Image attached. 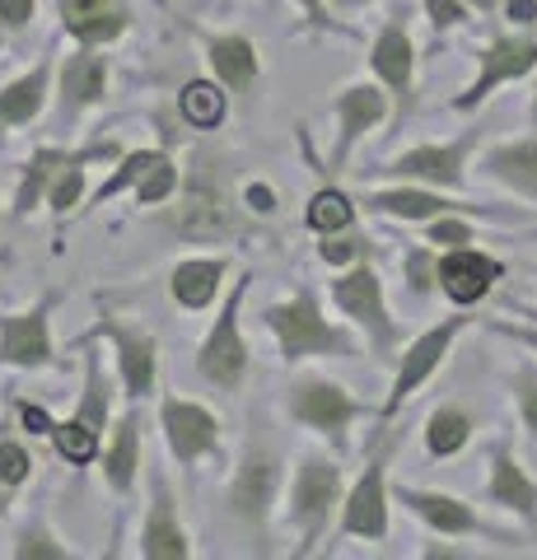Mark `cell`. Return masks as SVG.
Returning a JSON list of instances; mask_svg holds the SVG:
<instances>
[{"instance_id":"cell-1","label":"cell","mask_w":537,"mask_h":560,"mask_svg":"<svg viewBox=\"0 0 537 560\" xmlns=\"http://www.w3.org/2000/svg\"><path fill=\"white\" fill-rule=\"evenodd\" d=\"M267 327L276 331V341H281V360L285 364H300L308 355H337L346 360L351 355V337L346 331H337L332 323L323 318V308L314 300V290H294V300L285 304H271L267 308Z\"/></svg>"},{"instance_id":"cell-2","label":"cell","mask_w":537,"mask_h":560,"mask_svg":"<svg viewBox=\"0 0 537 560\" xmlns=\"http://www.w3.org/2000/svg\"><path fill=\"white\" fill-rule=\"evenodd\" d=\"M248 280L253 276H238L230 300H224V313L215 318V327L206 331V341L197 350V374L206 383H215L224 393H238L244 388V374H248V341L238 331V308H244V294H248Z\"/></svg>"},{"instance_id":"cell-3","label":"cell","mask_w":537,"mask_h":560,"mask_svg":"<svg viewBox=\"0 0 537 560\" xmlns=\"http://www.w3.org/2000/svg\"><path fill=\"white\" fill-rule=\"evenodd\" d=\"M332 300L337 308L351 318L355 327H365L370 331V341L378 350V360H388V350H393V318H388V304H384V285H378V271L370 267L365 257L355 261L351 271H346L337 285H332Z\"/></svg>"},{"instance_id":"cell-4","label":"cell","mask_w":537,"mask_h":560,"mask_svg":"<svg viewBox=\"0 0 537 560\" xmlns=\"http://www.w3.org/2000/svg\"><path fill=\"white\" fill-rule=\"evenodd\" d=\"M341 504V467L327 458H304L294 467V486H290V518L300 523L304 547L318 541L327 518Z\"/></svg>"},{"instance_id":"cell-5","label":"cell","mask_w":537,"mask_h":560,"mask_svg":"<svg viewBox=\"0 0 537 560\" xmlns=\"http://www.w3.org/2000/svg\"><path fill=\"white\" fill-rule=\"evenodd\" d=\"M285 411L300 420V425L318 430L323 440H332L337 448L346 444V430H351V420L360 416V401L341 388V383H323V378H304L290 388V401Z\"/></svg>"},{"instance_id":"cell-6","label":"cell","mask_w":537,"mask_h":560,"mask_svg":"<svg viewBox=\"0 0 537 560\" xmlns=\"http://www.w3.org/2000/svg\"><path fill=\"white\" fill-rule=\"evenodd\" d=\"M168 230H178L183 238H197V243L234 234L238 230V215H234V206H230V191H224L220 183L192 178V183H187V191H183V201L173 206Z\"/></svg>"},{"instance_id":"cell-7","label":"cell","mask_w":537,"mask_h":560,"mask_svg":"<svg viewBox=\"0 0 537 560\" xmlns=\"http://www.w3.org/2000/svg\"><path fill=\"white\" fill-rule=\"evenodd\" d=\"M160 425H164V440L168 453L178 458L183 467L201 463L206 453H215L220 444V420L201 407V401H187V397H164L160 407Z\"/></svg>"},{"instance_id":"cell-8","label":"cell","mask_w":537,"mask_h":560,"mask_svg":"<svg viewBox=\"0 0 537 560\" xmlns=\"http://www.w3.org/2000/svg\"><path fill=\"white\" fill-rule=\"evenodd\" d=\"M276 481H281V463L267 448H248V458L238 463L234 486H230V514L244 528H267L271 518V500H276Z\"/></svg>"},{"instance_id":"cell-9","label":"cell","mask_w":537,"mask_h":560,"mask_svg":"<svg viewBox=\"0 0 537 560\" xmlns=\"http://www.w3.org/2000/svg\"><path fill=\"white\" fill-rule=\"evenodd\" d=\"M51 294L28 313H0V360L14 370H47L51 364Z\"/></svg>"},{"instance_id":"cell-10","label":"cell","mask_w":537,"mask_h":560,"mask_svg":"<svg viewBox=\"0 0 537 560\" xmlns=\"http://www.w3.org/2000/svg\"><path fill=\"white\" fill-rule=\"evenodd\" d=\"M463 327H467V318H448V323H440V327H430L421 341H411V350L402 355V364H397V378H393V393H388V401H384V416H393L430 374L440 370V360L448 355V346H454V337H458Z\"/></svg>"},{"instance_id":"cell-11","label":"cell","mask_w":537,"mask_h":560,"mask_svg":"<svg viewBox=\"0 0 537 560\" xmlns=\"http://www.w3.org/2000/svg\"><path fill=\"white\" fill-rule=\"evenodd\" d=\"M384 467L388 458H378L365 467V477L355 481V490L346 495L341 504V533L346 537H365V541H378L388 537V490H384Z\"/></svg>"},{"instance_id":"cell-12","label":"cell","mask_w":537,"mask_h":560,"mask_svg":"<svg viewBox=\"0 0 537 560\" xmlns=\"http://www.w3.org/2000/svg\"><path fill=\"white\" fill-rule=\"evenodd\" d=\"M472 145H477V131H467L454 145H416L402 160H393V168L384 173L407 178V183H425V187H463V164Z\"/></svg>"},{"instance_id":"cell-13","label":"cell","mask_w":537,"mask_h":560,"mask_svg":"<svg viewBox=\"0 0 537 560\" xmlns=\"http://www.w3.org/2000/svg\"><path fill=\"white\" fill-rule=\"evenodd\" d=\"M94 337H108L117 350V364H122V383L127 393L141 401L154 393V374H160V355H154V337L141 327H122V323H108L103 318L94 327Z\"/></svg>"},{"instance_id":"cell-14","label":"cell","mask_w":537,"mask_h":560,"mask_svg":"<svg viewBox=\"0 0 537 560\" xmlns=\"http://www.w3.org/2000/svg\"><path fill=\"white\" fill-rule=\"evenodd\" d=\"M537 66V43H524V38H495L487 51H481V75L472 80V90L454 98V108H477L495 84H505L514 75H528Z\"/></svg>"},{"instance_id":"cell-15","label":"cell","mask_w":537,"mask_h":560,"mask_svg":"<svg viewBox=\"0 0 537 560\" xmlns=\"http://www.w3.org/2000/svg\"><path fill=\"white\" fill-rule=\"evenodd\" d=\"M127 24H131L127 0H61V28L84 47L122 38Z\"/></svg>"},{"instance_id":"cell-16","label":"cell","mask_w":537,"mask_h":560,"mask_svg":"<svg viewBox=\"0 0 537 560\" xmlns=\"http://www.w3.org/2000/svg\"><path fill=\"white\" fill-rule=\"evenodd\" d=\"M370 66H374V75L393 90L397 117H402L411 108V66H416V51H411V38H407V24L402 20H388L384 24V33L374 38Z\"/></svg>"},{"instance_id":"cell-17","label":"cell","mask_w":537,"mask_h":560,"mask_svg":"<svg viewBox=\"0 0 537 560\" xmlns=\"http://www.w3.org/2000/svg\"><path fill=\"white\" fill-rule=\"evenodd\" d=\"M500 261L487 257V253H472V248H454L440 267H435V280H440V290L448 294L454 304H477L481 294H487L495 280H500Z\"/></svg>"},{"instance_id":"cell-18","label":"cell","mask_w":537,"mask_h":560,"mask_svg":"<svg viewBox=\"0 0 537 560\" xmlns=\"http://www.w3.org/2000/svg\"><path fill=\"white\" fill-rule=\"evenodd\" d=\"M150 486H154V500H150V518L141 528V551L150 560H187L192 547H187V533H183L178 514H173V495H168L164 477H154Z\"/></svg>"},{"instance_id":"cell-19","label":"cell","mask_w":537,"mask_h":560,"mask_svg":"<svg viewBox=\"0 0 537 560\" xmlns=\"http://www.w3.org/2000/svg\"><path fill=\"white\" fill-rule=\"evenodd\" d=\"M397 500L407 504L411 514H421L430 528L444 533V537H467V533H481V518L467 510L463 500L454 495H435V490H416V486H397Z\"/></svg>"},{"instance_id":"cell-20","label":"cell","mask_w":537,"mask_h":560,"mask_svg":"<svg viewBox=\"0 0 537 560\" xmlns=\"http://www.w3.org/2000/svg\"><path fill=\"white\" fill-rule=\"evenodd\" d=\"M108 57L94 47H84L75 51L71 61H66L61 70V108L66 113H80V108H90V103H103V94H108Z\"/></svg>"},{"instance_id":"cell-21","label":"cell","mask_w":537,"mask_h":560,"mask_svg":"<svg viewBox=\"0 0 537 560\" xmlns=\"http://www.w3.org/2000/svg\"><path fill=\"white\" fill-rule=\"evenodd\" d=\"M337 121H341V140H337V160L332 164L341 168L355 140L384 121V94H378L374 84H351V90H341L337 94Z\"/></svg>"},{"instance_id":"cell-22","label":"cell","mask_w":537,"mask_h":560,"mask_svg":"<svg viewBox=\"0 0 537 560\" xmlns=\"http://www.w3.org/2000/svg\"><path fill=\"white\" fill-rule=\"evenodd\" d=\"M103 477L117 495H131L141 477V411H127L113 430V444L103 448Z\"/></svg>"},{"instance_id":"cell-23","label":"cell","mask_w":537,"mask_h":560,"mask_svg":"<svg viewBox=\"0 0 537 560\" xmlns=\"http://www.w3.org/2000/svg\"><path fill=\"white\" fill-rule=\"evenodd\" d=\"M206 61H211L215 80H220V84H230V90H253L257 70H262V61H257V47L244 38V33L206 38Z\"/></svg>"},{"instance_id":"cell-24","label":"cell","mask_w":537,"mask_h":560,"mask_svg":"<svg viewBox=\"0 0 537 560\" xmlns=\"http://www.w3.org/2000/svg\"><path fill=\"white\" fill-rule=\"evenodd\" d=\"M47 75H51V61H38L33 70H24L20 80H10L5 90H0V131L28 127V121L43 113V103H47Z\"/></svg>"},{"instance_id":"cell-25","label":"cell","mask_w":537,"mask_h":560,"mask_svg":"<svg viewBox=\"0 0 537 560\" xmlns=\"http://www.w3.org/2000/svg\"><path fill=\"white\" fill-rule=\"evenodd\" d=\"M224 271H230V261H224V257L178 261V267H173V276H168V290H173V300H178L183 308H206V304L215 300Z\"/></svg>"},{"instance_id":"cell-26","label":"cell","mask_w":537,"mask_h":560,"mask_svg":"<svg viewBox=\"0 0 537 560\" xmlns=\"http://www.w3.org/2000/svg\"><path fill=\"white\" fill-rule=\"evenodd\" d=\"M365 206H370V210H378V215H397V220H435V215H454V210H472V206L444 201L440 191H421V187L370 191Z\"/></svg>"},{"instance_id":"cell-27","label":"cell","mask_w":537,"mask_h":560,"mask_svg":"<svg viewBox=\"0 0 537 560\" xmlns=\"http://www.w3.org/2000/svg\"><path fill=\"white\" fill-rule=\"evenodd\" d=\"M487 495H491V504H505V510H514V514L537 518V486L524 477V467L510 458V448H500V453H495Z\"/></svg>"},{"instance_id":"cell-28","label":"cell","mask_w":537,"mask_h":560,"mask_svg":"<svg viewBox=\"0 0 537 560\" xmlns=\"http://www.w3.org/2000/svg\"><path fill=\"white\" fill-rule=\"evenodd\" d=\"M487 168L500 183H510L524 197H537V140H514V145H500L487 154Z\"/></svg>"},{"instance_id":"cell-29","label":"cell","mask_w":537,"mask_h":560,"mask_svg":"<svg viewBox=\"0 0 537 560\" xmlns=\"http://www.w3.org/2000/svg\"><path fill=\"white\" fill-rule=\"evenodd\" d=\"M75 154H66V150H38L28 160V173H24V183H20V197H14V215H33L38 210V201L51 191V183H57V173L71 164Z\"/></svg>"},{"instance_id":"cell-30","label":"cell","mask_w":537,"mask_h":560,"mask_svg":"<svg viewBox=\"0 0 537 560\" xmlns=\"http://www.w3.org/2000/svg\"><path fill=\"white\" fill-rule=\"evenodd\" d=\"M178 108H183V121L197 131H215L224 113H230V98L215 80H187L183 94H178Z\"/></svg>"},{"instance_id":"cell-31","label":"cell","mask_w":537,"mask_h":560,"mask_svg":"<svg viewBox=\"0 0 537 560\" xmlns=\"http://www.w3.org/2000/svg\"><path fill=\"white\" fill-rule=\"evenodd\" d=\"M304 224H308L314 234H341V230H351V224H355V206H351V197H346V191L323 187V191H314V197H308Z\"/></svg>"},{"instance_id":"cell-32","label":"cell","mask_w":537,"mask_h":560,"mask_svg":"<svg viewBox=\"0 0 537 560\" xmlns=\"http://www.w3.org/2000/svg\"><path fill=\"white\" fill-rule=\"evenodd\" d=\"M51 448H57V458H61V463L90 467L98 453H103V440H98V430H94V425H84L80 416H71V420H61V425L51 430Z\"/></svg>"},{"instance_id":"cell-33","label":"cell","mask_w":537,"mask_h":560,"mask_svg":"<svg viewBox=\"0 0 537 560\" xmlns=\"http://www.w3.org/2000/svg\"><path fill=\"white\" fill-rule=\"evenodd\" d=\"M467 440H472V420H467L463 407H440L435 416L425 420V448L435 453V458H448V453H458Z\"/></svg>"},{"instance_id":"cell-34","label":"cell","mask_w":537,"mask_h":560,"mask_svg":"<svg viewBox=\"0 0 537 560\" xmlns=\"http://www.w3.org/2000/svg\"><path fill=\"white\" fill-rule=\"evenodd\" d=\"M75 416L84 420V425H94L98 434L108 430V383H103V370H98V355L84 360V397Z\"/></svg>"},{"instance_id":"cell-35","label":"cell","mask_w":537,"mask_h":560,"mask_svg":"<svg viewBox=\"0 0 537 560\" xmlns=\"http://www.w3.org/2000/svg\"><path fill=\"white\" fill-rule=\"evenodd\" d=\"M160 154H164V150H131V154H122V164H117V173H113V178H108V183H103V187L94 191V206H103V201H113V197H117V191H127V187H136V183H141V178H145V173H150V164H154V160H160Z\"/></svg>"},{"instance_id":"cell-36","label":"cell","mask_w":537,"mask_h":560,"mask_svg":"<svg viewBox=\"0 0 537 560\" xmlns=\"http://www.w3.org/2000/svg\"><path fill=\"white\" fill-rule=\"evenodd\" d=\"M173 187H178V164H173L168 154H160L145 178L136 183V206H160V201L173 197Z\"/></svg>"},{"instance_id":"cell-37","label":"cell","mask_w":537,"mask_h":560,"mask_svg":"<svg viewBox=\"0 0 537 560\" xmlns=\"http://www.w3.org/2000/svg\"><path fill=\"white\" fill-rule=\"evenodd\" d=\"M370 253V243L360 238V234H323V243H318V257L327 261V267H346V261H360Z\"/></svg>"},{"instance_id":"cell-38","label":"cell","mask_w":537,"mask_h":560,"mask_svg":"<svg viewBox=\"0 0 537 560\" xmlns=\"http://www.w3.org/2000/svg\"><path fill=\"white\" fill-rule=\"evenodd\" d=\"M28 471H33L28 448L14 440H0V486H24Z\"/></svg>"},{"instance_id":"cell-39","label":"cell","mask_w":537,"mask_h":560,"mask_svg":"<svg viewBox=\"0 0 537 560\" xmlns=\"http://www.w3.org/2000/svg\"><path fill=\"white\" fill-rule=\"evenodd\" d=\"M14 556H20V560H61V556H71V551H66V547H57V537H51V533H43V528H33V533H24L20 537V547H14Z\"/></svg>"},{"instance_id":"cell-40","label":"cell","mask_w":537,"mask_h":560,"mask_svg":"<svg viewBox=\"0 0 537 560\" xmlns=\"http://www.w3.org/2000/svg\"><path fill=\"white\" fill-rule=\"evenodd\" d=\"M425 14H430V24H435L440 33H444V28H458V24L467 20L463 0H425Z\"/></svg>"},{"instance_id":"cell-41","label":"cell","mask_w":537,"mask_h":560,"mask_svg":"<svg viewBox=\"0 0 537 560\" xmlns=\"http://www.w3.org/2000/svg\"><path fill=\"white\" fill-rule=\"evenodd\" d=\"M38 14V0H0V28H28Z\"/></svg>"},{"instance_id":"cell-42","label":"cell","mask_w":537,"mask_h":560,"mask_svg":"<svg viewBox=\"0 0 537 560\" xmlns=\"http://www.w3.org/2000/svg\"><path fill=\"white\" fill-rule=\"evenodd\" d=\"M467 238H472V234H467V224H463V220L435 215V224H430V243H448V248H463Z\"/></svg>"},{"instance_id":"cell-43","label":"cell","mask_w":537,"mask_h":560,"mask_svg":"<svg viewBox=\"0 0 537 560\" xmlns=\"http://www.w3.org/2000/svg\"><path fill=\"white\" fill-rule=\"evenodd\" d=\"M518 407H524L528 430L537 434V370H518Z\"/></svg>"},{"instance_id":"cell-44","label":"cell","mask_w":537,"mask_h":560,"mask_svg":"<svg viewBox=\"0 0 537 560\" xmlns=\"http://www.w3.org/2000/svg\"><path fill=\"white\" fill-rule=\"evenodd\" d=\"M20 420H24L28 434H51V430H57V420H51L43 407H28V401H20Z\"/></svg>"},{"instance_id":"cell-45","label":"cell","mask_w":537,"mask_h":560,"mask_svg":"<svg viewBox=\"0 0 537 560\" xmlns=\"http://www.w3.org/2000/svg\"><path fill=\"white\" fill-rule=\"evenodd\" d=\"M505 14L518 28H533L537 24V0H505Z\"/></svg>"},{"instance_id":"cell-46","label":"cell","mask_w":537,"mask_h":560,"mask_svg":"<svg viewBox=\"0 0 537 560\" xmlns=\"http://www.w3.org/2000/svg\"><path fill=\"white\" fill-rule=\"evenodd\" d=\"M407 276H411V290H425L430 285V257L425 253H411L407 257Z\"/></svg>"},{"instance_id":"cell-47","label":"cell","mask_w":537,"mask_h":560,"mask_svg":"<svg viewBox=\"0 0 537 560\" xmlns=\"http://www.w3.org/2000/svg\"><path fill=\"white\" fill-rule=\"evenodd\" d=\"M248 206L257 210V215H271V210H276V197H271V187L253 183V187H248Z\"/></svg>"},{"instance_id":"cell-48","label":"cell","mask_w":537,"mask_h":560,"mask_svg":"<svg viewBox=\"0 0 537 560\" xmlns=\"http://www.w3.org/2000/svg\"><path fill=\"white\" fill-rule=\"evenodd\" d=\"M300 5L308 10V20H314V24H323V0H300Z\"/></svg>"},{"instance_id":"cell-49","label":"cell","mask_w":537,"mask_h":560,"mask_svg":"<svg viewBox=\"0 0 537 560\" xmlns=\"http://www.w3.org/2000/svg\"><path fill=\"white\" fill-rule=\"evenodd\" d=\"M505 331H510V337H518V341H528V346L537 350V331H514V327H505Z\"/></svg>"},{"instance_id":"cell-50","label":"cell","mask_w":537,"mask_h":560,"mask_svg":"<svg viewBox=\"0 0 537 560\" xmlns=\"http://www.w3.org/2000/svg\"><path fill=\"white\" fill-rule=\"evenodd\" d=\"M341 10H360V5H370V0H337Z\"/></svg>"},{"instance_id":"cell-51","label":"cell","mask_w":537,"mask_h":560,"mask_svg":"<svg viewBox=\"0 0 537 560\" xmlns=\"http://www.w3.org/2000/svg\"><path fill=\"white\" fill-rule=\"evenodd\" d=\"M472 5H477V10H491V5H495V0H472Z\"/></svg>"},{"instance_id":"cell-52","label":"cell","mask_w":537,"mask_h":560,"mask_svg":"<svg viewBox=\"0 0 537 560\" xmlns=\"http://www.w3.org/2000/svg\"><path fill=\"white\" fill-rule=\"evenodd\" d=\"M533 121H537V94H533Z\"/></svg>"}]
</instances>
